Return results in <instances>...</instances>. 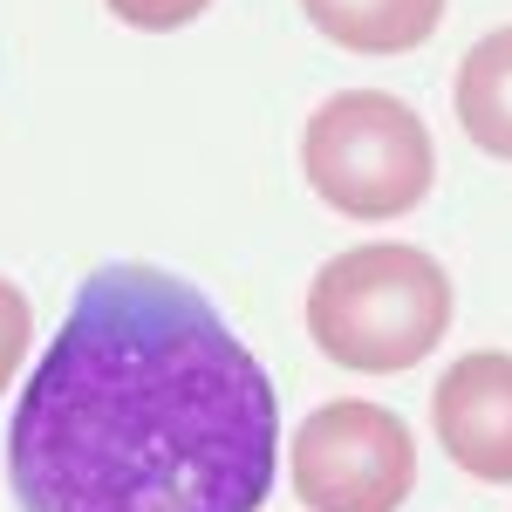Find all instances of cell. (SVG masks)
Returning <instances> with one entry per match:
<instances>
[{"mask_svg":"<svg viewBox=\"0 0 512 512\" xmlns=\"http://www.w3.org/2000/svg\"><path fill=\"white\" fill-rule=\"evenodd\" d=\"M280 396L192 280L110 260L76 287L7 424L21 512H260Z\"/></svg>","mask_w":512,"mask_h":512,"instance_id":"cell-1","label":"cell"},{"mask_svg":"<svg viewBox=\"0 0 512 512\" xmlns=\"http://www.w3.org/2000/svg\"><path fill=\"white\" fill-rule=\"evenodd\" d=\"M451 328V274L424 246L369 239L308 280V335L328 362L362 376L417 369Z\"/></svg>","mask_w":512,"mask_h":512,"instance_id":"cell-2","label":"cell"},{"mask_svg":"<svg viewBox=\"0 0 512 512\" xmlns=\"http://www.w3.org/2000/svg\"><path fill=\"white\" fill-rule=\"evenodd\" d=\"M301 171L342 219H403L437 178L424 117L390 89H342L301 130Z\"/></svg>","mask_w":512,"mask_h":512,"instance_id":"cell-3","label":"cell"},{"mask_svg":"<svg viewBox=\"0 0 512 512\" xmlns=\"http://www.w3.org/2000/svg\"><path fill=\"white\" fill-rule=\"evenodd\" d=\"M294 499L308 512H396L417 485V444L383 403H321L294 424Z\"/></svg>","mask_w":512,"mask_h":512,"instance_id":"cell-4","label":"cell"},{"mask_svg":"<svg viewBox=\"0 0 512 512\" xmlns=\"http://www.w3.org/2000/svg\"><path fill=\"white\" fill-rule=\"evenodd\" d=\"M431 424L458 472L485 478V485H512V355H458L431 390Z\"/></svg>","mask_w":512,"mask_h":512,"instance_id":"cell-5","label":"cell"},{"mask_svg":"<svg viewBox=\"0 0 512 512\" xmlns=\"http://www.w3.org/2000/svg\"><path fill=\"white\" fill-rule=\"evenodd\" d=\"M301 14L315 21L335 48L355 55H403L424 48L444 21V0H301Z\"/></svg>","mask_w":512,"mask_h":512,"instance_id":"cell-6","label":"cell"},{"mask_svg":"<svg viewBox=\"0 0 512 512\" xmlns=\"http://www.w3.org/2000/svg\"><path fill=\"white\" fill-rule=\"evenodd\" d=\"M451 110H458V130L472 137L478 151H492V158L512 164V28H492V35L458 62Z\"/></svg>","mask_w":512,"mask_h":512,"instance_id":"cell-7","label":"cell"},{"mask_svg":"<svg viewBox=\"0 0 512 512\" xmlns=\"http://www.w3.org/2000/svg\"><path fill=\"white\" fill-rule=\"evenodd\" d=\"M28 335H35V308H28V294H21L14 280L0 274V396H7V383L21 376Z\"/></svg>","mask_w":512,"mask_h":512,"instance_id":"cell-8","label":"cell"},{"mask_svg":"<svg viewBox=\"0 0 512 512\" xmlns=\"http://www.w3.org/2000/svg\"><path fill=\"white\" fill-rule=\"evenodd\" d=\"M110 14H117L123 28H144V35H171V28H185L198 21L212 0H103Z\"/></svg>","mask_w":512,"mask_h":512,"instance_id":"cell-9","label":"cell"}]
</instances>
